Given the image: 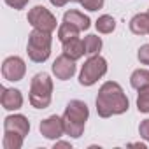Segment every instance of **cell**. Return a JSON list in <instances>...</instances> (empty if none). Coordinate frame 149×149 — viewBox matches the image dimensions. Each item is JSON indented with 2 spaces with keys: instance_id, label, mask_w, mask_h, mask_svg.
<instances>
[{
  "instance_id": "8",
  "label": "cell",
  "mask_w": 149,
  "mask_h": 149,
  "mask_svg": "<svg viewBox=\"0 0 149 149\" xmlns=\"http://www.w3.org/2000/svg\"><path fill=\"white\" fill-rule=\"evenodd\" d=\"M39 130H40V133H42L46 139H49V140H56V139H60V137L65 133L63 118L49 116L47 119H42V121H40Z\"/></svg>"
},
{
  "instance_id": "16",
  "label": "cell",
  "mask_w": 149,
  "mask_h": 149,
  "mask_svg": "<svg viewBox=\"0 0 149 149\" xmlns=\"http://www.w3.org/2000/svg\"><path fill=\"white\" fill-rule=\"evenodd\" d=\"M79 32L81 30H77L76 26H72V25H68V23H61V26L58 28V39L61 40V44L63 42H67V40H70V39H76V37H79Z\"/></svg>"
},
{
  "instance_id": "18",
  "label": "cell",
  "mask_w": 149,
  "mask_h": 149,
  "mask_svg": "<svg viewBox=\"0 0 149 149\" xmlns=\"http://www.w3.org/2000/svg\"><path fill=\"white\" fill-rule=\"evenodd\" d=\"M83 42H84L86 54H90V56L98 54V51L102 49V39H100V37H97V35H86Z\"/></svg>"
},
{
  "instance_id": "14",
  "label": "cell",
  "mask_w": 149,
  "mask_h": 149,
  "mask_svg": "<svg viewBox=\"0 0 149 149\" xmlns=\"http://www.w3.org/2000/svg\"><path fill=\"white\" fill-rule=\"evenodd\" d=\"M130 30L135 35H147L149 33V13H146V14H135L130 19Z\"/></svg>"
},
{
  "instance_id": "11",
  "label": "cell",
  "mask_w": 149,
  "mask_h": 149,
  "mask_svg": "<svg viewBox=\"0 0 149 149\" xmlns=\"http://www.w3.org/2000/svg\"><path fill=\"white\" fill-rule=\"evenodd\" d=\"M0 104L7 111H16L23 105V95L19 90L14 88H2V95H0Z\"/></svg>"
},
{
  "instance_id": "24",
  "label": "cell",
  "mask_w": 149,
  "mask_h": 149,
  "mask_svg": "<svg viewBox=\"0 0 149 149\" xmlns=\"http://www.w3.org/2000/svg\"><path fill=\"white\" fill-rule=\"evenodd\" d=\"M6 4L11 6L13 9L19 11V9H25V6L28 4V0H6Z\"/></svg>"
},
{
  "instance_id": "15",
  "label": "cell",
  "mask_w": 149,
  "mask_h": 149,
  "mask_svg": "<svg viewBox=\"0 0 149 149\" xmlns=\"http://www.w3.org/2000/svg\"><path fill=\"white\" fill-rule=\"evenodd\" d=\"M130 84L135 90H142V88L149 86V70H146V68L135 70L132 74V77H130Z\"/></svg>"
},
{
  "instance_id": "10",
  "label": "cell",
  "mask_w": 149,
  "mask_h": 149,
  "mask_svg": "<svg viewBox=\"0 0 149 149\" xmlns=\"http://www.w3.org/2000/svg\"><path fill=\"white\" fill-rule=\"evenodd\" d=\"M4 132L6 133H18L21 137H26L30 132V123L25 116L21 114H14V116H7L4 119Z\"/></svg>"
},
{
  "instance_id": "4",
  "label": "cell",
  "mask_w": 149,
  "mask_h": 149,
  "mask_svg": "<svg viewBox=\"0 0 149 149\" xmlns=\"http://www.w3.org/2000/svg\"><path fill=\"white\" fill-rule=\"evenodd\" d=\"M26 53H28V58L35 63L46 61L51 54V32H44V30L35 28L28 37Z\"/></svg>"
},
{
  "instance_id": "7",
  "label": "cell",
  "mask_w": 149,
  "mask_h": 149,
  "mask_svg": "<svg viewBox=\"0 0 149 149\" xmlns=\"http://www.w3.org/2000/svg\"><path fill=\"white\" fill-rule=\"evenodd\" d=\"M25 72H26V65L19 56H9L2 63V76H4V79H7L11 83L21 81L25 77Z\"/></svg>"
},
{
  "instance_id": "22",
  "label": "cell",
  "mask_w": 149,
  "mask_h": 149,
  "mask_svg": "<svg viewBox=\"0 0 149 149\" xmlns=\"http://www.w3.org/2000/svg\"><path fill=\"white\" fill-rule=\"evenodd\" d=\"M139 60H140V63H144V65H149V44H144V46H140V49H139Z\"/></svg>"
},
{
  "instance_id": "19",
  "label": "cell",
  "mask_w": 149,
  "mask_h": 149,
  "mask_svg": "<svg viewBox=\"0 0 149 149\" xmlns=\"http://www.w3.org/2000/svg\"><path fill=\"white\" fill-rule=\"evenodd\" d=\"M137 109L139 112L149 114V86L139 90V97H137Z\"/></svg>"
},
{
  "instance_id": "17",
  "label": "cell",
  "mask_w": 149,
  "mask_h": 149,
  "mask_svg": "<svg viewBox=\"0 0 149 149\" xmlns=\"http://www.w3.org/2000/svg\"><path fill=\"white\" fill-rule=\"evenodd\" d=\"M95 26H97V30H98L100 33H111V32H114V28H116V21H114L112 16L104 14V16H100V18L97 19Z\"/></svg>"
},
{
  "instance_id": "1",
  "label": "cell",
  "mask_w": 149,
  "mask_h": 149,
  "mask_svg": "<svg viewBox=\"0 0 149 149\" xmlns=\"http://www.w3.org/2000/svg\"><path fill=\"white\" fill-rule=\"evenodd\" d=\"M128 107H130V102L123 88L118 83L107 81L102 84V88L98 90V97H97V112L100 118L123 114L128 111Z\"/></svg>"
},
{
  "instance_id": "26",
  "label": "cell",
  "mask_w": 149,
  "mask_h": 149,
  "mask_svg": "<svg viewBox=\"0 0 149 149\" xmlns=\"http://www.w3.org/2000/svg\"><path fill=\"white\" fill-rule=\"evenodd\" d=\"M56 147H70V146H68L67 142H58V144L54 146V149H56Z\"/></svg>"
},
{
  "instance_id": "5",
  "label": "cell",
  "mask_w": 149,
  "mask_h": 149,
  "mask_svg": "<svg viewBox=\"0 0 149 149\" xmlns=\"http://www.w3.org/2000/svg\"><path fill=\"white\" fill-rule=\"evenodd\" d=\"M107 72V61L105 58H102L100 54H93L81 68L79 74V83L83 86H91L95 84L102 76H105Z\"/></svg>"
},
{
  "instance_id": "2",
  "label": "cell",
  "mask_w": 149,
  "mask_h": 149,
  "mask_svg": "<svg viewBox=\"0 0 149 149\" xmlns=\"http://www.w3.org/2000/svg\"><path fill=\"white\" fill-rule=\"evenodd\" d=\"M90 111L88 105L81 100H70L65 107L63 112V126H65V133L77 139L83 135L84 132V125L88 121Z\"/></svg>"
},
{
  "instance_id": "21",
  "label": "cell",
  "mask_w": 149,
  "mask_h": 149,
  "mask_svg": "<svg viewBox=\"0 0 149 149\" xmlns=\"http://www.w3.org/2000/svg\"><path fill=\"white\" fill-rule=\"evenodd\" d=\"M81 6L88 11H98L104 7V0H81Z\"/></svg>"
},
{
  "instance_id": "12",
  "label": "cell",
  "mask_w": 149,
  "mask_h": 149,
  "mask_svg": "<svg viewBox=\"0 0 149 149\" xmlns=\"http://www.w3.org/2000/svg\"><path fill=\"white\" fill-rule=\"evenodd\" d=\"M63 21L65 23H68V25H72V26H76L77 30H88L90 28V18L88 16H84L83 13H79V11H67L65 14H63Z\"/></svg>"
},
{
  "instance_id": "13",
  "label": "cell",
  "mask_w": 149,
  "mask_h": 149,
  "mask_svg": "<svg viewBox=\"0 0 149 149\" xmlns=\"http://www.w3.org/2000/svg\"><path fill=\"white\" fill-rule=\"evenodd\" d=\"M84 53H86V49H84V42H83L79 37L70 39V40L63 42V54H67V56L72 58V60H79Z\"/></svg>"
},
{
  "instance_id": "3",
  "label": "cell",
  "mask_w": 149,
  "mask_h": 149,
  "mask_svg": "<svg viewBox=\"0 0 149 149\" xmlns=\"http://www.w3.org/2000/svg\"><path fill=\"white\" fill-rule=\"evenodd\" d=\"M53 98V81L47 74L40 72L33 76L30 84V104L35 109H46L49 107Z\"/></svg>"
},
{
  "instance_id": "20",
  "label": "cell",
  "mask_w": 149,
  "mask_h": 149,
  "mask_svg": "<svg viewBox=\"0 0 149 149\" xmlns=\"http://www.w3.org/2000/svg\"><path fill=\"white\" fill-rule=\"evenodd\" d=\"M23 139L25 137H21V135H18V133H6L4 135V149H19L21 146H23Z\"/></svg>"
},
{
  "instance_id": "25",
  "label": "cell",
  "mask_w": 149,
  "mask_h": 149,
  "mask_svg": "<svg viewBox=\"0 0 149 149\" xmlns=\"http://www.w3.org/2000/svg\"><path fill=\"white\" fill-rule=\"evenodd\" d=\"M49 2H51L54 7H63L67 2H70V0H49Z\"/></svg>"
},
{
  "instance_id": "9",
  "label": "cell",
  "mask_w": 149,
  "mask_h": 149,
  "mask_svg": "<svg viewBox=\"0 0 149 149\" xmlns=\"http://www.w3.org/2000/svg\"><path fill=\"white\" fill-rule=\"evenodd\" d=\"M53 74L56 76V79L60 81H67L76 74V60L68 58L67 54H61L54 60L53 63Z\"/></svg>"
},
{
  "instance_id": "27",
  "label": "cell",
  "mask_w": 149,
  "mask_h": 149,
  "mask_svg": "<svg viewBox=\"0 0 149 149\" xmlns=\"http://www.w3.org/2000/svg\"><path fill=\"white\" fill-rule=\"evenodd\" d=\"M70 2H79V4H81V0H70Z\"/></svg>"
},
{
  "instance_id": "6",
  "label": "cell",
  "mask_w": 149,
  "mask_h": 149,
  "mask_svg": "<svg viewBox=\"0 0 149 149\" xmlns=\"http://www.w3.org/2000/svg\"><path fill=\"white\" fill-rule=\"evenodd\" d=\"M28 23L33 28H37V30H44V32L56 30V18L44 6H35L33 9H30V13H28Z\"/></svg>"
},
{
  "instance_id": "28",
  "label": "cell",
  "mask_w": 149,
  "mask_h": 149,
  "mask_svg": "<svg viewBox=\"0 0 149 149\" xmlns=\"http://www.w3.org/2000/svg\"><path fill=\"white\" fill-rule=\"evenodd\" d=\"M147 13H149V11H147Z\"/></svg>"
},
{
  "instance_id": "23",
  "label": "cell",
  "mask_w": 149,
  "mask_h": 149,
  "mask_svg": "<svg viewBox=\"0 0 149 149\" xmlns=\"http://www.w3.org/2000/svg\"><path fill=\"white\" fill-rule=\"evenodd\" d=\"M139 133H140V137H142L144 140L149 142V119H144V121L140 123V126H139Z\"/></svg>"
}]
</instances>
